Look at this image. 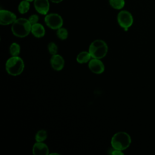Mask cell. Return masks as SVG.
Returning <instances> with one entry per match:
<instances>
[{
    "label": "cell",
    "mask_w": 155,
    "mask_h": 155,
    "mask_svg": "<svg viewBox=\"0 0 155 155\" xmlns=\"http://www.w3.org/2000/svg\"><path fill=\"white\" fill-rule=\"evenodd\" d=\"M110 154H113V155H123L124 153L121 150L114 149V148H112V150H111V151L110 152Z\"/></svg>",
    "instance_id": "44dd1931"
},
{
    "label": "cell",
    "mask_w": 155,
    "mask_h": 155,
    "mask_svg": "<svg viewBox=\"0 0 155 155\" xmlns=\"http://www.w3.org/2000/svg\"><path fill=\"white\" fill-rule=\"evenodd\" d=\"M9 51L12 56H18L21 52V46L16 42H13L10 45Z\"/></svg>",
    "instance_id": "2e32d148"
},
{
    "label": "cell",
    "mask_w": 155,
    "mask_h": 155,
    "mask_svg": "<svg viewBox=\"0 0 155 155\" xmlns=\"http://www.w3.org/2000/svg\"><path fill=\"white\" fill-rule=\"evenodd\" d=\"M130 136L124 131L115 133L111 139V145L113 148L123 151L126 150L131 144Z\"/></svg>",
    "instance_id": "3957f363"
},
{
    "label": "cell",
    "mask_w": 155,
    "mask_h": 155,
    "mask_svg": "<svg viewBox=\"0 0 155 155\" xmlns=\"http://www.w3.org/2000/svg\"><path fill=\"white\" fill-rule=\"evenodd\" d=\"M50 154H59L58 153H50Z\"/></svg>",
    "instance_id": "603a6c76"
},
{
    "label": "cell",
    "mask_w": 155,
    "mask_h": 155,
    "mask_svg": "<svg viewBox=\"0 0 155 155\" xmlns=\"http://www.w3.org/2000/svg\"><path fill=\"white\" fill-rule=\"evenodd\" d=\"M26 1H28L29 2H32V1H34V0H26Z\"/></svg>",
    "instance_id": "cb8c5ba5"
},
{
    "label": "cell",
    "mask_w": 155,
    "mask_h": 155,
    "mask_svg": "<svg viewBox=\"0 0 155 155\" xmlns=\"http://www.w3.org/2000/svg\"><path fill=\"white\" fill-rule=\"evenodd\" d=\"M50 0H34L33 5L36 11L42 15L48 14L50 10Z\"/></svg>",
    "instance_id": "9c48e42d"
},
{
    "label": "cell",
    "mask_w": 155,
    "mask_h": 155,
    "mask_svg": "<svg viewBox=\"0 0 155 155\" xmlns=\"http://www.w3.org/2000/svg\"><path fill=\"white\" fill-rule=\"evenodd\" d=\"M31 24L28 19L20 18L12 24V31L13 35L18 38H24L31 33Z\"/></svg>",
    "instance_id": "6da1fadb"
},
{
    "label": "cell",
    "mask_w": 155,
    "mask_h": 155,
    "mask_svg": "<svg viewBox=\"0 0 155 155\" xmlns=\"http://www.w3.org/2000/svg\"><path fill=\"white\" fill-rule=\"evenodd\" d=\"M16 15L11 11L5 9L0 10V24L2 25L12 24L16 20Z\"/></svg>",
    "instance_id": "52a82bcc"
},
{
    "label": "cell",
    "mask_w": 155,
    "mask_h": 155,
    "mask_svg": "<svg viewBox=\"0 0 155 155\" xmlns=\"http://www.w3.org/2000/svg\"><path fill=\"white\" fill-rule=\"evenodd\" d=\"M50 64L53 69L56 71H60L64 67L65 61L62 56L56 54L52 55L51 57Z\"/></svg>",
    "instance_id": "30bf717a"
},
{
    "label": "cell",
    "mask_w": 155,
    "mask_h": 155,
    "mask_svg": "<svg viewBox=\"0 0 155 155\" xmlns=\"http://www.w3.org/2000/svg\"><path fill=\"white\" fill-rule=\"evenodd\" d=\"M47 137V133L45 130H39L35 135V140L36 142H44Z\"/></svg>",
    "instance_id": "e0dca14e"
},
{
    "label": "cell",
    "mask_w": 155,
    "mask_h": 155,
    "mask_svg": "<svg viewBox=\"0 0 155 155\" xmlns=\"http://www.w3.org/2000/svg\"><path fill=\"white\" fill-rule=\"evenodd\" d=\"M44 22L47 27L53 30H58L62 27L64 20L58 13H51L45 15Z\"/></svg>",
    "instance_id": "5b68a950"
},
{
    "label": "cell",
    "mask_w": 155,
    "mask_h": 155,
    "mask_svg": "<svg viewBox=\"0 0 155 155\" xmlns=\"http://www.w3.org/2000/svg\"><path fill=\"white\" fill-rule=\"evenodd\" d=\"M30 2L26 1V0H22L21 1L18 6V10L19 12V13L23 15L25 13H27L30 8Z\"/></svg>",
    "instance_id": "5bb4252c"
},
{
    "label": "cell",
    "mask_w": 155,
    "mask_h": 155,
    "mask_svg": "<svg viewBox=\"0 0 155 155\" xmlns=\"http://www.w3.org/2000/svg\"><path fill=\"white\" fill-rule=\"evenodd\" d=\"M39 16L36 14H33L31 15H30L29 16V18H28V21H30V22L31 23V25H33L35 24H36L38 22V21H39Z\"/></svg>",
    "instance_id": "ffe728a7"
},
{
    "label": "cell",
    "mask_w": 155,
    "mask_h": 155,
    "mask_svg": "<svg viewBox=\"0 0 155 155\" xmlns=\"http://www.w3.org/2000/svg\"><path fill=\"white\" fill-rule=\"evenodd\" d=\"M88 68L90 71L97 74H102L105 70V66L101 59L92 58L88 62Z\"/></svg>",
    "instance_id": "ba28073f"
},
{
    "label": "cell",
    "mask_w": 155,
    "mask_h": 155,
    "mask_svg": "<svg viewBox=\"0 0 155 155\" xmlns=\"http://www.w3.org/2000/svg\"><path fill=\"white\" fill-rule=\"evenodd\" d=\"M24 62L21 58L18 56L10 57L5 63V70L8 74L12 76H18L24 70Z\"/></svg>",
    "instance_id": "7a4b0ae2"
},
{
    "label": "cell",
    "mask_w": 155,
    "mask_h": 155,
    "mask_svg": "<svg viewBox=\"0 0 155 155\" xmlns=\"http://www.w3.org/2000/svg\"><path fill=\"white\" fill-rule=\"evenodd\" d=\"M51 2H53V3H55V4H58V3H60L63 0H50Z\"/></svg>",
    "instance_id": "7402d4cb"
},
{
    "label": "cell",
    "mask_w": 155,
    "mask_h": 155,
    "mask_svg": "<svg viewBox=\"0 0 155 155\" xmlns=\"http://www.w3.org/2000/svg\"><path fill=\"white\" fill-rule=\"evenodd\" d=\"M56 35L61 40H65L68 36V32L65 28L62 27L57 30Z\"/></svg>",
    "instance_id": "ac0fdd59"
},
{
    "label": "cell",
    "mask_w": 155,
    "mask_h": 155,
    "mask_svg": "<svg viewBox=\"0 0 155 155\" xmlns=\"http://www.w3.org/2000/svg\"><path fill=\"white\" fill-rule=\"evenodd\" d=\"M108 49V45L104 41L96 39L90 44L88 51L92 58L102 59L107 55Z\"/></svg>",
    "instance_id": "277c9868"
},
{
    "label": "cell",
    "mask_w": 155,
    "mask_h": 155,
    "mask_svg": "<svg viewBox=\"0 0 155 155\" xmlns=\"http://www.w3.org/2000/svg\"><path fill=\"white\" fill-rule=\"evenodd\" d=\"M31 33L36 38H40L43 37L45 34L44 27L40 23H36L31 25Z\"/></svg>",
    "instance_id": "7c38bea8"
},
{
    "label": "cell",
    "mask_w": 155,
    "mask_h": 155,
    "mask_svg": "<svg viewBox=\"0 0 155 155\" xmlns=\"http://www.w3.org/2000/svg\"><path fill=\"white\" fill-rule=\"evenodd\" d=\"M92 57L89 53V51H83L80 52L77 57H76V61L79 64H85L87 62H89V61L91 59Z\"/></svg>",
    "instance_id": "4fadbf2b"
},
{
    "label": "cell",
    "mask_w": 155,
    "mask_h": 155,
    "mask_svg": "<svg viewBox=\"0 0 155 155\" xmlns=\"http://www.w3.org/2000/svg\"><path fill=\"white\" fill-rule=\"evenodd\" d=\"M110 5L114 9L121 10L125 5V0H109Z\"/></svg>",
    "instance_id": "9a60e30c"
},
{
    "label": "cell",
    "mask_w": 155,
    "mask_h": 155,
    "mask_svg": "<svg viewBox=\"0 0 155 155\" xmlns=\"http://www.w3.org/2000/svg\"><path fill=\"white\" fill-rule=\"evenodd\" d=\"M32 153L35 155H47L49 154V148L43 142H36L33 146Z\"/></svg>",
    "instance_id": "8fae6325"
},
{
    "label": "cell",
    "mask_w": 155,
    "mask_h": 155,
    "mask_svg": "<svg viewBox=\"0 0 155 155\" xmlns=\"http://www.w3.org/2000/svg\"><path fill=\"white\" fill-rule=\"evenodd\" d=\"M117 21L121 27L125 30H127L133 23V18L131 13L128 11L121 10L117 14Z\"/></svg>",
    "instance_id": "8992f818"
},
{
    "label": "cell",
    "mask_w": 155,
    "mask_h": 155,
    "mask_svg": "<svg viewBox=\"0 0 155 155\" xmlns=\"http://www.w3.org/2000/svg\"><path fill=\"white\" fill-rule=\"evenodd\" d=\"M48 50L51 55L57 54L58 51V48L57 45L53 42H50L48 44Z\"/></svg>",
    "instance_id": "d6986e66"
}]
</instances>
